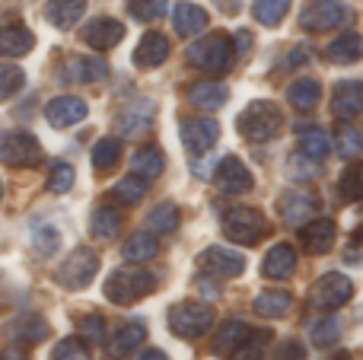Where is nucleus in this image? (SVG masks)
I'll use <instances>...</instances> for the list:
<instances>
[{
  "label": "nucleus",
  "instance_id": "0eeeda50",
  "mask_svg": "<svg viewBox=\"0 0 363 360\" xmlns=\"http://www.w3.org/2000/svg\"><path fill=\"white\" fill-rule=\"evenodd\" d=\"M211 325H213V310L207 303H179V306H172V310H169L172 335L188 338V342L207 335V329H211Z\"/></svg>",
  "mask_w": 363,
  "mask_h": 360
},
{
  "label": "nucleus",
  "instance_id": "37998d69",
  "mask_svg": "<svg viewBox=\"0 0 363 360\" xmlns=\"http://www.w3.org/2000/svg\"><path fill=\"white\" fill-rule=\"evenodd\" d=\"M169 0H128V13H131L138 23H157L166 13Z\"/></svg>",
  "mask_w": 363,
  "mask_h": 360
},
{
  "label": "nucleus",
  "instance_id": "f3484780",
  "mask_svg": "<svg viewBox=\"0 0 363 360\" xmlns=\"http://www.w3.org/2000/svg\"><path fill=\"white\" fill-rule=\"evenodd\" d=\"M360 112H363V83L360 80L338 83L332 93V115L338 121H354Z\"/></svg>",
  "mask_w": 363,
  "mask_h": 360
},
{
  "label": "nucleus",
  "instance_id": "39448f33",
  "mask_svg": "<svg viewBox=\"0 0 363 360\" xmlns=\"http://www.w3.org/2000/svg\"><path fill=\"white\" fill-rule=\"evenodd\" d=\"M96 274H99V255H96L93 249L80 246L57 265L55 281L61 287H67V291H83L86 284H93Z\"/></svg>",
  "mask_w": 363,
  "mask_h": 360
},
{
  "label": "nucleus",
  "instance_id": "c756f323",
  "mask_svg": "<svg viewBox=\"0 0 363 360\" xmlns=\"http://www.w3.org/2000/svg\"><path fill=\"white\" fill-rule=\"evenodd\" d=\"M160 252V242L153 233H131L125 240V246H121V255H125L131 265H140V261H150L157 259Z\"/></svg>",
  "mask_w": 363,
  "mask_h": 360
},
{
  "label": "nucleus",
  "instance_id": "9d476101",
  "mask_svg": "<svg viewBox=\"0 0 363 360\" xmlns=\"http://www.w3.org/2000/svg\"><path fill=\"white\" fill-rule=\"evenodd\" d=\"M315 208H319V195L313 189H290L277 201V210L290 227H306L315 217Z\"/></svg>",
  "mask_w": 363,
  "mask_h": 360
},
{
  "label": "nucleus",
  "instance_id": "864d4df0",
  "mask_svg": "<svg viewBox=\"0 0 363 360\" xmlns=\"http://www.w3.org/2000/svg\"><path fill=\"white\" fill-rule=\"evenodd\" d=\"M134 360H169V357H166L160 348H147V351H140V354L134 357Z\"/></svg>",
  "mask_w": 363,
  "mask_h": 360
},
{
  "label": "nucleus",
  "instance_id": "c9c22d12",
  "mask_svg": "<svg viewBox=\"0 0 363 360\" xmlns=\"http://www.w3.org/2000/svg\"><path fill=\"white\" fill-rule=\"evenodd\" d=\"M121 159V140L118 137H102L93 147V169L96 172H112Z\"/></svg>",
  "mask_w": 363,
  "mask_h": 360
},
{
  "label": "nucleus",
  "instance_id": "c03bdc74",
  "mask_svg": "<svg viewBox=\"0 0 363 360\" xmlns=\"http://www.w3.org/2000/svg\"><path fill=\"white\" fill-rule=\"evenodd\" d=\"M74 182H77V172H74V166L70 163H55L51 166V172H48V191L51 195H67V191L74 189Z\"/></svg>",
  "mask_w": 363,
  "mask_h": 360
},
{
  "label": "nucleus",
  "instance_id": "4c0bfd02",
  "mask_svg": "<svg viewBox=\"0 0 363 360\" xmlns=\"http://www.w3.org/2000/svg\"><path fill=\"white\" fill-rule=\"evenodd\" d=\"M147 189H150V182L140 176H125L121 182L112 185V201L118 204H138L140 198L147 195Z\"/></svg>",
  "mask_w": 363,
  "mask_h": 360
},
{
  "label": "nucleus",
  "instance_id": "09e8293b",
  "mask_svg": "<svg viewBox=\"0 0 363 360\" xmlns=\"http://www.w3.org/2000/svg\"><path fill=\"white\" fill-rule=\"evenodd\" d=\"M80 335L86 338V342H93V344L106 342V319H102L99 313H89V316H83L80 319Z\"/></svg>",
  "mask_w": 363,
  "mask_h": 360
},
{
  "label": "nucleus",
  "instance_id": "9b49d317",
  "mask_svg": "<svg viewBox=\"0 0 363 360\" xmlns=\"http://www.w3.org/2000/svg\"><path fill=\"white\" fill-rule=\"evenodd\" d=\"M213 185H217L223 195H245V191H252L255 179H252L249 166L239 157H223L220 166L213 169Z\"/></svg>",
  "mask_w": 363,
  "mask_h": 360
},
{
  "label": "nucleus",
  "instance_id": "a19ab883",
  "mask_svg": "<svg viewBox=\"0 0 363 360\" xmlns=\"http://www.w3.org/2000/svg\"><path fill=\"white\" fill-rule=\"evenodd\" d=\"M290 10V0H252V16L262 26H277Z\"/></svg>",
  "mask_w": 363,
  "mask_h": 360
},
{
  "label": "nucleus",
  "instance_id": "2f4dec72",
  "mask_svg": "<svg viewBox=\"0 0 363 360\" xmlns=\"http://www.w3.org/2000/svg\"><path fill=\"white\" fill-rule=\"evenodd\" d=\"M144 325L140 322H128V325H121L118 332L112 335V342H108V354L112 357H128L131 351H138V344L144 342Z\"/></svg>",
  "mask_w": 363,
  "mask_h": 360
},
{
  "label": "nucleus",
  "instance_id": "393cba45",
  "mask_svg": "<svg viewBox=\"0 0 363 360\" xmlns=\"http://www.w3.org/2000/svg\"><path fill=\"white\" fill-rule=\"evenodd\" d=\"M86 13V0H48L45 4V16L55 29H74Z\"/></svg>",
  "mask_w": 363,
  "mask_h": 360
},
{
  "label": "nucleus",
  "instance_id": "a18cd8bd",
  "mask_svg": "<svg viewBox=\"0 0 363 360\" xmlns=\"http://www.w3.org/2000/svg\"><path fill=\"white\" fill-rule=\"evenodd\" d=\"M23 83H26V74L16 64H0V102L13 99L23 89Z\"/></svg>",
  "mask_w": 363,
  "mask_h": 360
},
{
  "label": "nucleus",
  "instance_id": "6e6552de",
  "mask_svg": "<svg viewBox=\"0 0 363 360\" xmlns=\"http://www.w3.org/2000/svg\"><path fill=\"white\" fill-rule=\"evenodd\" d=\"M351 23V6L341 0H322L313 4L309 10L300 13V26L306 32H328V29H341Z\"/></svg>",
  "mask_w": 363,
  "mask_h": 360
},
{
  "label": "nucleus",
  "instance_id": "bb28decb",
  "mask_svg": "<svg viewBox=\"0 0 363 360\" xmlns=\"http://www.w3.org/2000/svg\"><path fill=\"white\" fill-rule=\"evenodd\" d=\"M328 61L332 64H357L363 55V38L357 32H341L338 38H332L325 48Z\"/></svg>",
  "mask_w": 363,
  "mask_h": 360
},
{
  "label": "nucleus",
  "instance_id": "2eb2a0df",
  "mask_svg": "<svg viewBox=\"0 0 363 360\" xmlns=\"http://www.w3.org/2000/svg\"><path fill=\"white\" fill-rule=\"evenodd\" d=\"M80 35L93 51H112L115 45L125 38V26H121L118 19H112V16H96V19H89V23L83 26Z\"/></svg>",
  "mask_w": 363,
  "mask_h": 360
},
{
  "label": "nucleus",
  "instance_id": "f257e3e1",
  "mask_svg": "<svg viewBox=\"0 0 363 360\" xmlns=\"http://www.w3.org/2000/svg\"><path fill=\"white\" fill-rule=\"evenodd\" d=\"M153 287H157V278H153L147 268L121 265L108 274L106 297L112 300L115 306H131V303H138V300H144L147 293H153Z\"/></svg>",
  "mask_w": 363,
  "mask_h": 360
},
{
  "label": "nucleus",
  "instance_id": "e433bc0d",
  "mask_svg": "<svg viewBox=\"0 0 363 360\" xmlns=\"http://www.w3.org/2000/svg\"><path fill=\"white\" fill-rule=\"evenodd\" d=\"M93 236H99V240H115V236L121 233V214L115 208H96L93 210Z\"/></svg>",
  "mask_w": 363,
  "mask_h": 360
},
{
  "label": "nucleus",
  "instance_id": "3c124183",
  "mask_svg": "<svg viewBox=\"0 0 363 360\" xmlns=\"http://www.w3.org/2000/svg\"><path fill=\"white\" fill-rule=\"evenodd\" d=\"M338 147H341V157H357V153H360V137H357V131L345 128V131L338 134Z\"/></svg>",
  "mask_w": 363,
  "mask_h": 360
},
{
  "label": "nucleus",
  "instance_id": "603ef678",
  "mask_svg": "<svg viewBox=\"0 0 363 360\" xmlns=\"http://www.w3.org/2000/svg\"><path fill=\"white\" fill-rule=\"evenodd\" d=\"M233 45H236V51H239V55H245V51L252 48V35H249V32H245V29H239V32H236V38H233Z\"/></svg>",
  "mask_w": 363,
  "mask_h": 360
},
{
  "label": "nucleus",
  "instance_id": "aec40b11",
  "mask_svg": "<svg viewBox=\"0 0 363 360\" xmlns=\"http://www.w3.org/2000/svg\"><path fill=\"white\" fill-rule=\"evenodd\" d=\"M226 99H230V86L220 80H198L188 86V102L194 108H204V112L226 106Z\"/></svg>",
  "mask_w": 363,
  "mask_h": 360
},
{
  "label": "nucleus",
  "instance_id": "f704fd0d",
  "mask_svg": "<svg viewBox=\"0 0 363 360\" xmlns=\"http://www.w3.org/2000/svg\"><path fill=\"white\" fill-rule=\"evenodd\" d=\"M328 150H332V144H328V134L322 131V128H303L300 131V153L306 159H325Z\"/></svg>",
  "mask_w": 363,
  "mask_h": 360
},
{
  "label": "nucleus",
  "instance_id": "a878e982",
  "mask_svg": "<svg viewBox=\"0 0 363 360\" xmlns=\"http://www.w3.org/2000/svg\"><path fill=\"white\" fill-rule=\"evenodd\" d=\"M6 335L19 338V342L38 344V342H45V335H48V322H45L38 313H23V316H16L13 322H6Z\"/></svg>",
  "mask_w": 363,
  "mask_h": 360
},
{
  "label": "nucleus",
  "instance_id": "dca6fc26",
  "mask_svg": "<svg viewBox=\"0 0 363 360\" xmlns=\"http://www.w3.org/2000/svg\"><path fill=\"white\" fill-rule=\"evenodd\" d=\"M153 115H157V106H153L150 99L131 102V106H125L115 115V131H118L121 137H138V134L150 131Z\"/></svg>",
  "mask_w": 363,
  "mask_h": 360
},
{
  "label": "nucleus",
  "instance_id": "f03ea898",
  "mask_svg": "<svg viewBox=\"0 0 363 360\" xmlns=\"http://www.w3.org/2000/svg\"><path fill=\"white\" fill-rule=\"evenodd\" d=\"M236 128L245 140L264 144V140L277 137V131L284 128V112L274 106V102H249V106L239 112Z\"/></svg>",
  "mask_w": 363,
  "mask_h": 360
},
{
  "label": "nucleus",
  "instance_id": "7ed1b4c3",
  "mask_svg": "<svg viewBox=\"0 0 363 360\" xmlns=\"http://www.w3.org/2000/svg\"><path fill=\"white\" fill-rule=\"evenodd\" d=\"M233 55H236V51H233L230 35L213 32V35H204V38H198L194 45H188L185 61H188V67L204 70V74H223V70L230 67Z\"/></svg>",
  "mask_w": 363,
  "mask_h": 360
},
{
  "label": "nucleus",
  "instance_id": "6e6d98bb",
  "mask_svg": "<svg viewBox=\"0 0 363 360\" xmlns=\"http://www.w3.org/2000/svg\"><path fill=\"white\" fill-rule=\"evenodd\" d=\"M0 198H4V182H0Z\"/></svg>",
  "mask_w": 363,
  "mask_h": 360
},
{
  "label": "nucleus",
  "instance_id": "8fccbe9b",
  "mask_svg": "<svg viewBox=\"0 0 363 360\" xmlns=\"http://www.w3.org/2000/svg\"><path fill=\"white\" fill-rule=\"evenodd\" d=\"M271 360H306V348L296 338H284L277 342V348L271 351Z\"/></svg>",
  "mask_w": 363,
  "mask_h": 360
},
{
  "label": "nucleus",
  "instance_id": "7c9ffc66",
  "mask_svg": "<svg viewBox=\"0 0 363 360\" xmlns=\"http://www.w3.org/2000/svg\"><path fill=\"white\" fill-rule=\"evenodd\" d=\"M319 96H322V86H319V80H313V77H300V80H294V83H290V89H287L290 106L300 108V112L315 108Z\"/></svg>",
  "mask_w": 363,
  "mask_h": 360
},
{
  "label": "nucleus",
  "instance_id": "4468645a",
  "mask_svg": "<svg viewBox=\"0 0 363 360\" xmlns=\"http://www.w3.org/2000/svg\"><path fill=\"white\" fill-rule=\"evenodd\" d=\"M198 265L201 271L213 274V278H236V274L245 271V259L233 249H223V246H211L198 255Z\"/></svg>",
  "mask_w": 363,
  "mask_h": 360
},
{
  "label": "nucleus",
  "instance_id": "1a4fd4ad",
  "mask_svg": "<svg viewBox=\"0 0 363 360\" xmlns=\"http://www.w3.org/2000/svg\"><path fill=\"white\" fill-rule=\"evenodd\" d=\"M351 297H354V284H351V278L341 274V271L322 274L313 287V306L315 310H341Z\"/></svg>",
  "mask_w": 363,
  "mask_h": 360
},
{
  "label": "nucleus",
  "instance_id": "5fc2aeb1",
  "mask_svg": "<svg viewBox=\"0 0 363 360\" xmlns=\"http://www.w3.org/2000/svg\"><path fill=\"white\" fill-rule=\"evenodd\" d=\"M0 360H29V357H26L19 348H10V351H4V354H0Z\"/></svg>",
  "mask_w": 363,
  "mask_h": 360
},
{
  "label": "nucleus",
  "instance_id": "ddd939ff",
  "mask_svg": "<svg viewBox=\"0 0 363 360\" xmlns=\"http://www.w3.org/2000/svg\"><path fill=\"white\" fill-rule=\"evenodd\" d=\"M86 115H89V106L80 96H55V99H48V106H45V118H48V125L57 128V131L80 125Z\"/></svg>",
  "mask_w": 363,
  "mask_h": 360
},
{
  "label": "nucleus",
  "instance_id": "6ab92c4d",
  "mask_svg": "<svg viewBox=\"0 0 363 360\" xmlns=\"http://www.w3.org/2000/svg\"><path fill=\"white\" fill-rule=\"evenodd\" d=\"M335 240H338V227H335V220H328V217L309 220L306 227H303V246H306L313 255L332 252Z\"/></svg>",
  "mask_w": 363,
  "mask_h": 360
},
{
  "label": "nucleus",
  "instance_id": "f8f14e48",
  "mask_svg": "<svg viewBox=\"0 0 363 360\" xmlns=\"http://www.w3.org/2000/svg\"><path fill=\"white\" fill-rule=\"evenodd\" d=\"M217 137H220V125L213 118L198 115V118H185V121H182V144H185V150L191 153V157L207 153L213 144H217Z\"/></svg>",
  "mask_w": 363,
  "mask_h": 360
},
{
  "label": "nucleus",
  "instance_id": "4be33fe9",
  "mask_svg": "<svg viewBox=\"0 0 363 360\" xmlns=\"http://www.w3.org/2000/svg\"><path fill=\"white\" fill-rule=\"evenodd\" d=\"M166 57H169V38H166L163 32H147V35L140 38V45L134 48V64L144 70L160 67Z\"/></svg>",
  "mask_w": 363,
  "mask_h": 360
},
{
  "label": "nucleus",
  "instance_id": "ea45409f",
  "mask_svg": "<svg viewBox=\"0 0 363 360\" xmlns=\"http://www.w3.org/2000/svg\"><path fill=\"white\" fill-rule=\"evenodd\" d=\"M338 338H341V322L335 316H322L309 325V342H313L315 348H332Z\"/></svg>",
  "mask_w": 363,
  "mask_h": 360
},
{
  "label": "nucleus",
  "instance_id": "cd10ccee",
  "mask_svg": "<svg viewBox=\"0 0 363 360\" xmlns=\"http://www.w3.org/2000/svg\"><path fill=\"white\" fill-rule=\"evenodd\" d=\"M172 26H176L179 35H201L207 29V13L198 4H176Z\"/></svg>",
  "mask_w": 363,
  "mask_h": 360
},
{
  "label": "nucleus",
  "instance_id": "b1692460",
  "mask_svg": "<svg viewBox=\"0 0 363 360\" xmlns=\"http://www.w3.org/2000/svg\"><path fill=\"white\" fill-rule=\"evenodd\" d=\"M249 325L242 322V319H226L223 325L217 329V335H213V354L217 357H230L239 351V344L245 342V335H249Z\"/></svg>",
  "mask_w": 363,
  "mask_h": 360
},
{
  "label": "nucleus",
  "instance_id": "49530a36",
  "mask_svg": "<svg viewBox=\"0 0 363 360\" xmlns=\"http://www.w3.org/2000/svg\"><path fill=\"white\" fill-rule=\"evenodd\" d=\"M32 242H35V249L42 255H55L57 249H61V233H57L55 227H35L32 230Z\"/></svg>",
  "mask_w": 363,
  "mask_h": 360
},
{
  "label": "nucleus",
  "instance_id": "de8ad7c7",
  "mask_svg": "<svg viewBox=\"0 0 363 360\" xmlns=\"http://www.w3.org/2000/svg\"><path fill=\"white\" fill-rule=\"evenodd\" d=\"M51 360H89V351L80 338H64V342L55 344V354Z\"/></svg>",
  "mask_w": 363,
  "mask_h": 360
},
{
  "label": "nucleus",
  "instance_id": "423d86ee",
  "mask_svg": "<svg viewBox=\"0 0 363 360\" xmlns=\"http://www.w3.org/2000/svg\"><path fill=\"white\" fill-rule=\"evenodd\" d=\"M42 144L32 131H10L0 140V159L13 169H32V166L42 163Z\"/></svg>",
  "mask_w": 363,
  "mask_h": 360
},
{
  "label": "nucleus",
  "instance_id": "a211bd4d",
  "mask_svg": "<svg viewBox=\"0 0 363 360\" xmlns=\"http://www.w3.org/2000/svg\"><path fill=\"white\" fill-rule=\"evenodd\" d=\"M64 80H77V83H102L108 77V64L102 61L99 55H80L70 57L64 64Z\"/></svg>",
  "mask_w": 363,
  "mask_h": 360
},
{
  "label": "nucleus",
  "instance_id": "72a5a7b5",
  "mask_svg": "<svg viewBox=\"0 0 363 360\" xmlns=\"http://www.w3.org/2000/svg\"><path fill=\"white\" fill-rule=\"evenodd\" d=\"M179 223H182V217H179V208L176 204H157V208L147 214V230L150 233H163V236H169V233H176L179 230Z\"/></svg>",
  "mask_w": 363,
  "mask_h": 360
},
{
  "label": "nucleus",
  "instance_id": "c85d7f7f",
  "mask_svg": "<svg viewBox=\"0 0 363 360\" xmlns=\"http://www.w3.org/2000/svg\"><path fill=\"white\" fill-rule=\"evenodd\" d=\"M252 310L264 319H284L290 310H294V297H290L287 291H264L255 297Z\"/></svg>",
  "mask_w": 363,
  "mask_h": 360
},
{
  "label": "nucleus",
  "instance_id": "412c9836",
  "mask_svg": "<svg viewBox=\"0 0 363 360\" xmlns=\"http://www.w3.org/2000/svg\"><path fill=\"white\" fill-rule=\"evenodd\" d=\"M296 271V252L290 242H277V246L268 249V255H264L262 261V274L271 281H284L290 278V274Z\"/></svg>",
  "mask_w": 363,
  "mask_h": 360
},
{
  "label": "nucleus",
  "instance_id": "58836bf2",
  "mask_svg": "<svg viewBox=\"0 0 363 360\" xmlns=\"http://www.w3.org/2000/svg\"><path fill=\"white\" fill-rule=\"evenodd\" d=\"M271 335H274V332H268V329H252L249 335H245V342L239 344V351L233 354V360H262L264 348L271 344Z\"/></svg>",
  "mask_w": 363,
  "mask_h": 360
},
{
  "label": "nucleus",
  "instance_id": "20e7f679",
  "mask_svg": "<svg viewBox=\"0 0 363 360\" xmlns=\"http://www.w3.org/2000/svg\"><path fill=\"white\" fill-rule=\"evenodd\" d=\"M223 233L230 242H239V246H258V242L268 236V217L258 208H249V204H236L223 214Z\"/></svg>",
  "mask_w": 363,
  "mask_h": 360
},
{
  "label": "nucleus",
  "instance_id": "473e14b6",
  "mask_svg": "<svg viewBox=\"0 0 363 360\" xmlns=\"http://www.w3.org/2000/svg\"><path fill=\"white\" fill-rule=\"evenodd\" d=\"M131 169H134V176H140V179H157L160 172L166 169L163 150H160V147H144V150H138L131 157Z\"/></svg>",
  "mask_w": 363,
  "mask_h": 360
},
{
  "label": "nucleus",
  "instance_id": "79ce46f5",
  "mask_svg": "<svg viewBox=\"0 0 363 360\" xmlns=\"http://www.w3.org/2000/svg\"><path fill=\"white\" fill-rule=\"evenodd\" d=\"M338 195L345 198V201H360L363 198V163H351L345 172H341Z\"/></svg>",
  "mask_w": 363,
  "mask_h": 360
},
{
  "label": "nucleus",
  "instance_id": "5701e85b",
  "mask_svg": "<svg viewBox=\"0 0 363 360\" xmlns=\"http://www.w3.org/2000/svg\"><path fill=\"white\" fill-rule=\"evenodd\" d=\"M35 48V35L29 26L13 23L0 29V57H23Z\"/></svg>",
  "mask_w": 363,
  "mask_h": 360
}]
</instances>
